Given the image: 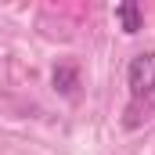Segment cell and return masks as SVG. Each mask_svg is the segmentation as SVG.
Instances as JSON below:
<instances>
[{
  "mask_svg": "<svg viewBox=\"0 0 155 155\" xmlns=\"http://www.w3.org/2000/svg\"><path fill=\"white\" fill-rule=\"evenodd\" d=\"M126 87L134 101H144L155 94V51H141L126 65Z\"/></svg>",
  "mask_w": 155,
  "mask_h": 155,
  "instance_id": "1",
  "label": "cell"
},
{
  "mask_svg": "<svg viewBox=\"0 0 155 155\" xmlns=\"http://www.w3.org/2000/svg\"><path fill=\"white\" fill-rule=\"evenodd\" d=\"M51 83H54V90H58V94L72 97V94H76V87H79V69L72 65V61H61V65H54Z\"/></svg>",
  "mask_w": 155,
  "mask_h": 155,
  "instance_id": "2",
  "label": "cell"
},
{
  "mask_svg": "<svg viewBox=\"0 0 155 155\" xmlns=\"http://www.w3.org/2000/svg\"><path fill=\"white\" fill-rule=\"evenodd\" d=\"M116 22L123 25V33H141L144 29V15H141V7L134 4V0H126V4H116Z\"/></svg>",
  "mask_w": 155,
  "mask_h": 155,
  "instance_id": "3",
  "label": "cell"
}]
</instances>
